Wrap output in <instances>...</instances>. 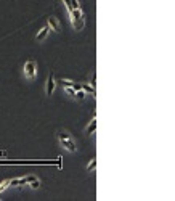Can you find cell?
Here are the masks:
<instances>
[{"label": "cell", "instance_id": "obj_1", "mask_svg": "<svg viewBox=\"0 0 175 201\" xmlns=\"http://www.w3.org/2000/svg\"><path fill=\"white\" fill-rule=\"evenodd\" d=\"M35 74H37V64L35 61H28L24 64V76L28 79H34Z\"/></svg>", "mask_w": 175, "mask_h": 201}, {"label": "cell", "instance_id": "obj_2", "mask_svg": "<svg viewBox=\"0 0 175 201\" xmlns=\"http://www.w3.org/2000/svg\"><path fill=\"white\" fill-rule=\"evenodd\" d=\"M59 143H61V146H64L69 153H76L77 151L76 142L72 140V137H68V139H59Z\"/></svg>", "mask_w": 175, "mask_h": 201}, {"label": "cell", "instance_id": "obj_3", "mask_svg": "<svg viewBox=\"0 0 175 201\" xmlns=\"http://www.w3.org/2000/svg\"><path fill=\"white\" fill-rule=\"evenodd\" d=\"M34 179H37V177L28 175V177H21V179H13V180H10V187H21V185H28L29 182H32Z\"/></svg>", "mask_w": 175, "mask_h": 201}, {"label": "cell", "instance_id": "obj_4", "mask_svg": "<svg viewBox=\"0 0 175 201\" xmlns=\"http://www.w3.org/2000/svg\"><path fill=\"white\" fill-rule=\"evenodd\" d=\"M55 87H56V80H55V76L50 74L47 79V95H52L55 92Z\"/></svg>", "mask_w": 175, "mask_h": 201}, {"label": "cell", "instance_id": "obj_5", "mask_svg": "<svg viewBox=\"0 0 175 201\" xmlns=\"http://www.w3.org/2000/svg\"><path fill=\"white\" fill-rule=\"evenodd\" d=\"M48 28L52 29V31H55V32L61 31V24H59V21L56 19L55 16H50V18H48Z\"/></svg>", "mask_w": 175, "mask_h": 201}, {"label": "cell", "instance_id": "obj_6", "mask_svg": "<svg viewBox=\"0 0 175 201\" xmlns=\"http://www.w3.org/2000/svg\"><path fill=\"white\" fill-rule=\"evenodd\" d=\"M71 23H72V28L76 31H82L84 26H85V21L84 19H76V18H71Z\"/></svg>", "mask_w": 175, "mask_h": 201}, {"label": "cell", "instance_id": "obj_7", "mask_svg": "<svg viewBox=\"0 0 175 201\" xmlns=\"http://www.w3.org/2000/svg\"><path fill=\"white\" fill-rule=\"evenodd\" d=\"M48 32H50V28H48V24H45L44 28H42L40 31H39V34H37V40H39V42L44 40V39L48 35Z\"/></svg>", "mask_w": 175, "mask_h": 201}, {"label": "cell", "instance_id": "obj_8", "mask_svg": "<svg viewBox=\"0 0 175 201\" xmlns=\"http://www.w3.org/2000/svg\"><path fill=\"white\" fill-rule=\"evenodd\" d=\"M80 89H82L85 94H90V95H95L96 94V92H95V87H93L92 84H82V85H80Z\"/></svg>", "mask_w": 175, "mask_h": 201}, {"label": "cell", "instance_id": "obj_9", "mask_svg": "<svg viewBox=\"0 0 175 201\" xmlns=\"http://www.w3.org/2000/svg\"><path fill=\"white\" fill-rule=\"evenodd\" d=\"M96 130V118L93 116V119H92V122H90L89 125H87V129H85V132L87 134H93V132Z\"/></svg>", "mask_w": 175, "mask_h": 201}, {"label": "cell", "instance_id": "obj_10", "mask_svg": "<svg viewBox=\"0 0 175 201\" xmlns=\"http://www.w3.org/2000/svg\"><path fill=\"white\" fill-rule=\"evenodd\" d=\"M63 89H64V92H66L68 95H71L72 98L76 97V90H74V89H72L71 85H63Z\"/></svg>", "mask_w": 175, "mask_h": 201}, {"label": "cell", "instance_id": "obj_11", "mask_svg": "<svg viewBox=\"0 0 175 201\" xmlns=\"http://www.w3.org/2000/svg\"><path fill=\"white\" fill-rule=\"evenodd\" d=\"M29 187H31L32 190H39V188H40V180H39V179H34L32 182H29Z\"/></svg>", "mask_w": 175, "mask_h": 201}, {"label": "cell", "instance_id": "obj_12", "mask_svg": "<svg viewBox=\"0 0 175 201\" xmlns=\"http://www.w3.org/2000/svg\"><path fill=\"white\" fill-rule=\"evenodd\" d=\"M85 97H87V94L82 90V89H80V90H76V97H74L76 100H79V101H80V100H84Z\"/></svg>", "mask_w": 175, "mask_h": 201}, {"label": "cell", "instance_id": "obj_13", "mask_svg": "<svg viewBox=\"0 0 175 201\" xmlns=\"http://www.w3.org/2000/svg\"><path fill=\"white\" fill-rule=\"evenodd\" d=\"M8 187H10V180H3L2 184H0V193H2V191H5Z\"/></svg>", "mask_w": 175, "mask_h": 201}, {"label": "cell", "instance_id": "obj_14", "mask_svg": "<svg viewBox=\"0 0 175 201\" xmlns=\"http://www.w3.org/2000/svg\"><path fill=\"white\" fill-rule=\"evenodd\" d=\"M96 167V159L93 158L92 161H90V164H87V171H93Z\"/></svg>", "mask_w": 175, "mask_h": 201}, {"label": "cell", "instance_id": "obj_15", "mask_svg": "<svg viewBox=\"0 0 175 201\" xmlns=\"http://www.w3.org/2000/svg\"><path fill=\"white\" fill-rule=\"evenodd\" d=\"M72 89H74V90H80V84H76V82H72Z\"/></svg>", "mask_w": 175, "mask_h": 201}]
</instances>
